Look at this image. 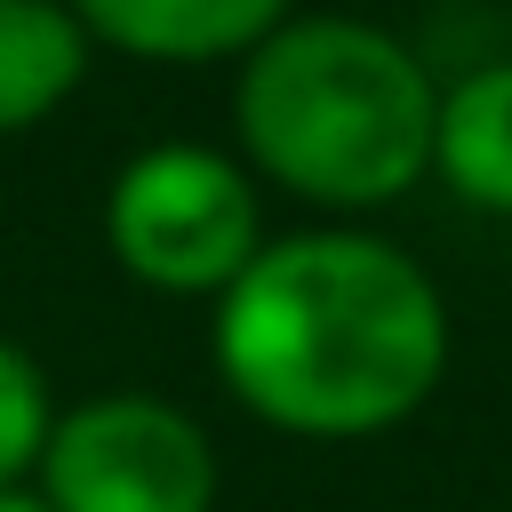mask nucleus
I'll return each instance as SVG.
<instances>
[{"label": "nucleus", "instance_id": "nucleus-5", "mask_svg": "<svg viewBox=\"0 0 512 512\" xmlns=\"http://www.w3.org/2000/svg\"><path fill=\"white\" fill-rule=\"evenodd\" d=\"M80 32L136 64H224L272 40L296 0H64Z\"/></svg>", "mask_w": 512, "mask_h": 512}, {"label": "nucleus", "instance_id": "nucleus-9", "mask_svg": "<svg viewBox=\"0 0 512 512\" xmlns=\"http://www.w3.org/2000/svg\"><path fill=\"white\" fill-rule=\"evenodd\" d=\"M0 512H48V504H40L32 488H16V496H0Z\"/></svg>", "mask_w": 512, "mask_h": 512}, {"label": "nucleus", "instance_id": "nucleus-7", "mask_svg": "<svg viewBox=\"0 0 512 512\" xmlns=\"http://www.w3.org/2000/svg\"><path fill=\"white\" fill-rule=\"evenodd\" d=\"M96 40L64 0H0V136L40 128L88 80Z\"/></svg>", "mask_w": 512, "mask_h": 512}, {"label": "nucleus", "instance_id": "nucleus-8", "mask_svg": "<svg viewBox=\"0 0 512 512\" xmlns=\"http://www.w3.org/2000/svg\"><path fill=\"white\" fill-rule=\"evenodd\" d=\"M48 432H56V400H48V376L24 344L0 336V496L32 488L40 480V456H48Z\"/></svg>", "mask_w": 512, "mask_h": 512}, {"label": "nucleus", "instance_id": "nucleus-2", "mask_svg": "<svg viewBox=\"0 0 512 512\" xmlns=\"http://www.w3.org/2000/svg\"><path fill=\"white\" fill-rule=\"evenodd\" d=\"M240 152L296 200L368 216L432 176L440 88L424 56L360 16H288L240 56L232 80Z\"/></svg>", "mask_w": 512, "mask_h": 512}, {"label": "nucleus", "instance_id": "nucleus-3", "mask_svg": "<svg viewBox=\"0 0 512 512\" xmlns=\"http://www.w3.org/2000/svg\"><path fill=\"white\" fill-rule=\"evenodd\" d=\"M104 248L160 296H224L264 248L256 184L216 144H152L104 192Z\"/></svg>", "mask_w": 512, "mask_h": 512}, {"label": "nucleus", "instance_id": "nucleus-6", "mask_svg": "<svg viewBox=\"0 0 512 512\" xmlns=\"http://www.w3.org/2000/svg\"><path fill=\"white\" fill-rule=\"evenodd\" d=\"M432 176H448L456 200H472L488 216H512V56L440 88Z\"/></svg>", "mask_w": 512, "mask_h": 512}, {"label": "nucleus", "instance_id": "nucleus-4", "mask_svg": "<svg viewBox=\"0 0 512 512\" xmlns=\"http://www.w3.org/2000/svg\"><path fill=\"white\" fill-rule=\"evenodd\" d=\"M216 440L152 392L56 408L32 496L48 512H216Z\"/></svg>", "mask_w": 512, "mask_h": 512}, {"label": "nucleus", "instance_id": "nucleus-1", "mask_svg": "<svg viewBox=\"0 0 512 512\" xmlns=\"http://www.w3.org/2000/svg\"><path fill=\"white\" fill-rule=\"evenodd\" d=\"M216 368L248 416L296 440H368L408 424L448 368V304L416 256L320 224L264 240L216 296Z\"/></svg>", "mask_w": 512, "mask_h": 512}]
</instances>
